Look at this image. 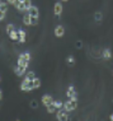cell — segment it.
Here are the masks:
<instances>
[{"instance_id": "9", "label": "cell", "mask_w": 113, "mask_h": 121, "mask_svg": "<svg viewBox=\"0 0 113 121\" xmlns=\"http://www.w3.org/2000/svg\"><path fill=\"white\" fill-rule=\"evenodd\" d=\"M15 8L18 9L19 12H22V13H24L25 12V8H24V1H19V0H17V3H15Z\"/></svg>"}, {"instance_id": "31", "label": "cell", "mask_w": 113, "mask_h": 121, "mask_svg": "<svg viewBox=\"0 0 113 121\" xmlns=\"http://www.w3.org/2000/svg\"><path fill=\"white\" fill-rule=\"evenodd\" d=\"M109 120H111V121H113V115H111V116H109Z\"/></svg>"}, {"instance_id": "11", "label": "cell", "mask_w": 113, "mask_h": 121, "mask_svg": "<svg viewBox=\"0 0 113 121\" xmlns=\"http://www.w3.org/2000/svg\"><path fill=\"white\" fill-rule=\"evenodd\" d=\"M111 57H112V51L109 50V48H104V50H103V59L109 60Z\"/></svg>"}, {"instance_id": "29", "label": "cell", "mask_w": 113, "mask_h": 121, "mask_svg": "<svg viewBox=\"0 0 113 121\" xmlns=\"http://www.w3.org/2000/svg\"><path fill=\"white\" fill-rule=\"evenodd\" d=\"M1 98H3V92H1V89H0V101H1Z\"/></svg>"}, {"instance_id": "3", "label": "cell", "mask_w": 113, "mask_h": 121, "mask_svg": "<svg viewBox=\"0 0 113 121\" xmlns=\"http://www.w3.org/2000/svg\"><path fill=\"white\" fill-rule=\"evenodd\" d=\"M56 119L59 121H66L69 120V115H67V111H65L64 108H59L56 111Z\"/></svg>"}, {"instance_id": "32", "label": "cell", "mask_w": 113, "mask_h": 121, "mask_svg": "<svg viewBox=\"0 0 113 121\" xmlns=\"http://www.w3.org/2000/svg\"><path fill=\"white\" fill-rule=\"evenodd\" d=\"M61 1H67V0H61Z\"/></svg>"}, {"instance_id": "23", "label": "cell", "mask_w": 113, "mask_h": 121, "mask_svg": "<svg viewBox=\"0 0 113 121\" xmlns=\"http://www.w3.org/2000/svg\"><path fill=\"white\" fill-rule=\"evenodd\" d=\"M66 61H67V64H69L70 66H71V65H74V64H75V59H74L73 56H69V57L66 59Z\"/></svg>"}, {"instance_id": "27", "label": "cell", "mask_w": 113, "mask_h": 121, "mask_svg": "<svg viewBox=\"0 0 113 121\" xmlns=\"http://www.w3.org/2000/svg\"><path fill=\"white\" fill-rule=\"evenodd\" d=\"M31 106L33 107V108H37V107H38V104H37V101H32V102H31Z\"/></svg>"}, {"instance_id": "10", "label": "cell", "mask_w": 113, "mask_h": 121, "mask_svg": "<svg viewBox=\"0 0 113 121\" xmlns=\"http://www.w3.org/2000/svg\"><path fill=\"white\" fill-rule=\"evenodd\" d=\"M18 35H19V42H22V43H24V42H25V35H27V33H25V31H24V29H19V31H18Z\"/></svg>"}, {"instance_id": "15", "label": "cell", "mask_w": 113, "mask_h": 121, "mask_svg": "<svg viewBox=\"0 0 113 121\" xmlns=\"http://www.w3.org/2000/svg\"><path fill=\"white\" fill-rule=\"evenodd\" d=\"M9 37H10L13 41H18V40H19V35H18V31H17V32H15V31L10 32V33H9Z\"/></svg>"}, {"instance_id": "13", "label": "cell", "mask_w": 113, "mask_h": 121, "mask_svg": "<svg viewBox=\"0 0 113 121\" xmlns=\"http://www.w3.org/2000/svg\"><path fill=\"white\" fill-rule=\"evenodd\" d=\"M32 86H33V89H37V88L41 87V79L40 78H34L32 80Z\"/></svg>"}, {"instance_id": "33", "label": "cell", "mask_w": 113, "mask_h": 121, "mask_svg": "<svg viewBox=\"0 0 113 121\" xmlns=\"http://www.w3.org/2000/svg\"><path fill=\"white\" fill-rule=\"evenodd\" d=\"M19 1H24V0H19Z\"/></svg>"}, {"instance_id": "24", "label": "cell", "mask_w": 113, "mask_h": 121, "mask_svg": "<svg viewBox=\"0 0 113 121\" xmlns=\"http://www.w3.org/2000/svg\"><path fill=\"white\" fill-rule=\"evenodd\" d=\"M31 24L37 26L38 24V17H31Z\"/></svg>"}, {"instance_id": "22", "label": "cell", "mask_w": 113, "mask_h": 121, "mask_svg": "<svg viewBox=\"0 0 113 121\" xmlns=\"http://www.w3.org/2000/svg\"><path fill=\"white\" fill-rule=\"evenodd\" d=\"M94 17H95V21H97V22H101V21H102V18H103V15H102V13H101V12H97Z\"/></svg>"}, {"instance_id": "30", "label": "cell", "mask_w": 113, "mask_h": 121, "mask_svg": "<svg viewBox=\"0 0 113 121\" xmlns=\"http://www.w3.org/2000/svg\"><path fill=\"white\" fill-rule=\"evenodd\" d=\"M1 6H3V1L0 0V10H1Z\"/></svg>"}, {"instance_id": "12", "label": "cell", "mask_w": 113, "mask_h": 121, "mask_svg": "<svg viewBox=\"0 0 113 121\" xmlns=\"http://www.w3.org/2000/svg\"><path fill=\"white\" fill-rule=\"evenodd\" d=\"M28 64H29V61L24 60V59H22V57H18V65H19V66L28 68Z\"/></svg>"}, {"instance_id": "28", "label": "cell", "mask_w": 113, "mask_h": 121, "mask_svg": "<svg viewBox=\"0 0 113 121\" xmlns=\"http://www.w3.org/2000/svg\"><path fill=\"white\" fill-rule=\"evenodd\" d=\"M6 3H8L9 5H15V3H17V0H6Z\"/></svg>"}, {"instance_id": "2", "label": "cell", "mask_w": 113, "mask_h": 121, "mask_svg": "<svg viewBox=\"0 0 113 121\" xmlns=\"http://www.w3.org/2000/svg\"><path fill=\"white\" fill-rule=\"evenodd\" d=\"M33 89V86H32V80H29L28 78H24L23 83L20 84V91L23 92H31Z\"/></svg>"}, {"instance_id": "19", "label": "cell", "mask_w": 113, "mask_h": 121, "mask_svg": "<svg viewBox=\"0 0 113 121\" xmlns=\"http://www.w3.org/2000/svg\"><path fill=\"white\" fill-rule=\"evenodd\" d=\"M25 78H28L29 80H33L34 78H36V74H34L33 71H27V73H25Z\"/></svg>"}, {"instance_id": "8", "label": "cell", "mask_w": 113, "mask_h": 121, "mask_svg": "<svg viewBox=\"0 0 113 121\" xmlns=\"http://www.w3.org/2000/svg\"><path fill=\"white\" fill-rule=\"evenodd\" d=\"M28 12H29L31 17H40V12H38V8H37V6H34V5H32V8H31Z\"/></svg>"}, {"instance_id": "18", "label": "cell", "mask_w": 113, "mask_h": 121, "mask_svg": "<svg viewBox=\"0 0 113 121\" xmlns=\"http://www.w3.org/2000/svg\"><path fill=\"white\" fill-rule=\"evenodd\" d=\"M46 108H47V112H48V113H55V112H56V110H57L56 107L53 106V104H48Z\"/></svg>"}, {"instance_id": "34", "label": "cell", "mask_w": 113, "mask_h": 121, "mask_svg": "<svg viewBox=\"0 0 113 121\" xmlns=\"http://www.w3.org/2000/svg\"><path fill=\"white\" fill-rule=\"evenodd\" d=\"M0 80H1V78H0Z\"/></svg>"}, {"instance_id": "14", "label": "cell", "mask_w": 113, "mask_h": 121, "mask_svg": "<svg viewBox=\"0 0 113 121\" xmlns=\"http://www.w3.org/2000/svg\"><path fill=\"white\" fill-rule=\"evenodd\" d=\"M74 94H76L75 88H74V86H69V88H67V92H66V96L70 98L71 96H74Z\"/></svg>"}, {"instance_id": "25", "label": "cell", "mask_w": 113, "mask_h": 121, "mask_svg": "<svg viewBox=\"0 0 113 121\" xmlns=\"http://www.w3.org/2000/svg\"><path fill=\"white\" fill-rule=\"evenodd\" d=\"M13 31H14V26H13V24H8V26H6V33H10V32H13Z\"/></svg>"}, {"instance_id": "1", "label": "cell", "mask_w": 113, "mask_h": 121, "mask_svg": "<svg viewBox=\"0 0 113 121\" xmlns=\"http://www.w3.org/2000/svg\"><path fill=\"white\" fill-rule=\"evenodd\" d=\"M77 107V96L76 94H74V96H71L69 98V101L67 102L64 103V107L62 108L67 111V112H71V111H74Z\"/></svg>"}, {"instance_id": "17", "label": "cell", "mask_w": 113, "mask_h": 121, "mask_svg": "<svg viewBox=\"0 0 113 121\" xmlns=\"http://www.w3.org/2000/svg\"><path fill=\"white\" fill-rule=\"evenodd\" d=\"M24 8H25V12L29 10L32 8V0H24Z\"/></svg>"}, {"instance_id": "4", "label": "cell", "mask_w": 113, "mask_h": 121, "mask_svg": "<svg viewBox=\"0 0 113 121\" xmlns=\"http://www.w3.org/2000/svg\"><path fill=\"white\" fill-rule=\"evenodd\" d=\"M42 104L43 106H48V104H52V102H53V98H52V96H50V94H44V96H42Z\"/></svg>"}, {"instance_id": "7", "label": "cell", "mask_w": 113, "mask_h": 121, "mask_svg": "<svg viewBox=\"0 0 113 121\" xmlns=\"http://www.w3.org/2000/svg\"><path fill=\"white\" fill-rule=\"evenodd\" d=\"M53 12H55V15L59 17L61 13H62V4H61V3H56L53 6Z\"/></svg>"}, {"instance_id": "16", "label": "cell", "mask_w": 113, "mask_h": 121, "mask_svg": "<svg viewBox=\"0 0 113 121\" xmlns=\"http://www.w3.org/2000/svg\"><path fill=\"white\" fill-rule=\"evenodd\" d=\"M23 23L25 26H31V14L28 13V14H25L23 17Z\"/></svg>"}, {"instance_id": "20", "label": "cell", "mask_w": 113, "mask_h": 121, "mask_svg": "<svg viewBox=\"0 0 113 121\" xmlns=\"http://www.w3.org/2000/svg\"><path fill=\"white\" fill-rule=\"evenodd\" d=\"M52 104H53L55 107H56L57 110H59V108H62V107H64V103L61 102V101H53Z\"/></svg>"}, {"instance_id": "6", "label": "cell", "mask_w": 113, "mask_h": 121, "mask_svg": "<svg viewBox=\"0 0 113 121\" xmlns=\"http://www.w3.org/2000/svg\"><path fill=\"white\" fill-rule=\"evenodd\" d=\"M64 35H65V28H64L62 26H57V27L55 28V36H56V37H62Z\"/></svg>"}, {"instance_id": "5", "label": "cell", "mask_w": 113, "mask_h": 121, "mask_svg": "<svg viewBox=\"0 0 113 121\" xmlns=\"http://www.w3.org/2000/svg\"><path fill=\"white\" fill-rule=\"evenodd\" d=\"M14 73L17 77H23V75L27 73V68H23V66H19V65H17V66L14 68Z\"/></svg>"}, {"instance_id": "21", "label": "cell", "mask_w": 113, "mask_h": 121, "mask_svg": "<svg viewBox=\"0 0 113 121\" xmlns=\"http://www.w3.org/2000/svg\"><path fill=\"white\" fill-rule=\"evenodd\" d=\"M19 57H22V59H24V60L29 61V60H31V54H28V52H24V54H20V55H19Z\"/></svg>"}, {"instance_id": "26", "label": "cell", "mask_w": 113, "mask_h": 121, "mask_svg": "<svg viewBox=\"0 0 113 121\" xmlns=\"http://www.w3.org/2000/svg\"><path fill=\"white\" fill-rule=\"evenodd\" d=\"M5 15H6V12H3V10H0V22H1L3 19L5 18Z\"/></svg>"}]
</instances>
